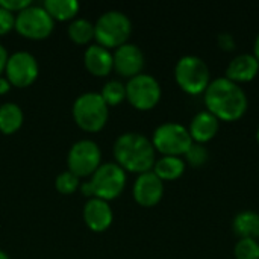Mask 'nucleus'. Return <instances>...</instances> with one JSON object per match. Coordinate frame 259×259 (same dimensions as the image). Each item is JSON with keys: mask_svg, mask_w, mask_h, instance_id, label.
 Returning <instances> with one entry per match:
<instances>
[{"mask_svg": "<svg viewBox=\"0 0 259 259\" xmlns=\"http://www.w3.org/2000/svg\"><path fill=\"white\" fill-rule=\"evenodd\" d=\"M203 100L206 109L219 120L225 121L241 118L249 106L246 90L226 76L211 79L206 90L203 91Z\"/></svg>", "mask_w": 259, "mask_h": 259, "instance_id": "nucleus-1", "label": "nucleus"}, {"mask_svg": "<svg viewBox=\"0 0 259 259\" xmlns=\"http://www.w3.org/2000/svg\"><path fill=\"white\" fill-rule=\"evenodd\" d=\"M114 156L123 170L138 175L150 171L156 161L152 140L138 132L120 135L114 143Z\"/></svg>", "mask_w": 259, "mask_h": 259, "instance_id": "nucleus-2", "label": "nucleus"}, {"mask_svg": "<svg viewBox=\"0 0 259 259\" xmlns=\"http://www.w3.org/2000/svg\"><path fill=\"white\" fill-rule=\"evenodd\" d=\"M178 85L188 94H200L211 82V71L206 61L197 55H184L175 65Z\"/></svg>", "mask_w": 259, "mask_h": 259, "instance_id": "nucleus-3", "label": "nucleus"}, {"mask_svg": "<svg viewBox=\"0 0 259 259\" xmlns=\"http://www.w3.org/2000/svg\"><path fill=\"white\" fill-rule=\"evenodd\" d=\"M132 32L131 18L121 11H108L102 14L94 24V38L105 49L126 44Z\"/></svg>", "mask_w": 259, "mask_h": 259, "instance_id": "nucleus-4", "label": "nucleus"}, {"mask_svg": "<svg viewBox=\"0 0 259 259\" xmlns=\"http://www.w3.org/2000/svg\"><path fill=\"white\" fill-rule=\"evenodd\" d=\"M73 117L80 129L87 132H99L108 121L109 109L100 94L85 93L74 100Z\"/></svg>", "mask_w": 259, "mask_h": 259, "instance_id": "nucleus-5", "label": "nucleus"}, {"mask_svg": "<svg viewBox=\"0 0 259 259\" xmlns=\"http://www.w3.org/2000/svg\"><path fill=\"white\" fill-rule=\"evenodd\" d=\"M152 143L155 150L162 155L182 156L193 144V138L185 124L179 121H165L155 129Z\"/></svg>", "mask_w": 259, "mask_h": 259, "instance_id": "nucleus-6", "label": "nucleus"}, {"mask_svg": "<svg viewBox=\"0 0 259 259\" xmlns=\"http://www.w3.org/2000/svg\"><path fill=\"white\" fill-rule=\"evenodd\" d=\"M93 196L105 202L112 200L121 194L126 185V171L114 162L100 165L90 181Z\"/></svg>", "mask_w": 259, "mask_h": 259, "instance_id": "nucleus-7", "label": "nucleus"}, {"mask_svg": "<svg viewBox=\"0 0 259 259\" xmlns=\"http://www.w3.org/2000/svg\"><path fill=\"white\" fill-rule=\"evenodd\" d=\"M161 85L149 73H140L126 83V99L132 106L141 111L152 109L161 99Z\"/></svg>", "mask_w": 259, "mask_h": 259, "instance_id": "nucleus-8", "label": "nucleus"}, {"mask_svg": "<svg viewBox=\"0 0 259 259\" xmlns=\"http://www.w3.org/2000/svg\"><path fill=\"white\" fill-rule=\"evenodd\" d=\"M53 18L41 6H29L18 12L15 29L20 35L29 39H44L53 30Z\"/></svg>", "mask_w": 259, "mask_h": 259, "instance_id": "nucleus-9", "label": "nucleus"}, {"mask_svg": "<svg viewBox=\"0 0 259 259\" xmlns=\"http://www.w3.org/2000/svg\"><path fill=\"white\" fill-rule=\"evenodd\" d=\"M102 152L99 146L91 140H80L68 152L67 164L68 171L77 178L90 176L100 167Z\"/></svg>", "mask_w": 259, "mask_h": 259, "instance_id": "nucleus-10", "label": "nucleus"}, {"mask_svg": "<svg viewBox=\"0 0 259 259\" xmlns=\"http://www.w3.org/2000/svg\"><path fill=\"white\" fill-rule=\"evenodd\" d=\"M5 71L11 85L17 88H26L38 77V62L33 55L27 52H17L8 58Z\"/></svg>", "mask_w": 259, "mask_h": 259, "instance_id": "nucleus-11", "label": "nucleus"}, {"mask_svg": "<svg viewBox=\"0 0 259 259\" xmlns=\"http://www.w3.org/2000/svg\"><path fill=\"white\" fill-rule=\"evenodd\" d=\"M164 196V181H161L153 170L138 175L134 184V199L138 205L150 208L161 202Z\"/></svg>", "mask_w": 259, "mask_h": 259, "instance_id": "nucleus-12", "label": "nucleus"}, {"mask_svg": "<svg viewBox=\"0 0 259 259\" xmlns=\"http://www.w3.org/2000/svg\"><path fill=\"white\" fill-rule=\"evenodd\" d=\"M112 58H114V68L117 70L118 74L124 77H134L143 73L144 53L137 44L126 42L117 47Z\"/></svg>", "mask_w": 259, "mask_h": 259, "instance_id": "nucleus-13", "label": "nucleus"}, {"mask_svg": "<svg viewBox=\"0 0 259 259\" xmlns=\"http://www.w3.org/2000/svg\"><path fill=\"white\" fill-rule=\"evenodd\" d=\"M112 209L108 202L93 197L87 202L83 208V220L87 226L94 232L106 231L112 223Z\"/></svg>", "mask_w": 259, "mask_h": 259, "instance_id": "nucleus-14", "label": "nucleus"}, {"mask_svg": "<svg viewBox=\"0 0 259 259\" xmlns=\"http://www.w3.org/2000/svg\"><path fill=\"white\" fill-rule=\"evenodd\" d=\"M259 71V62L253 53H238L226 67V77L240 83L252 80Z\"/></svg>", "mask_w": 259, "mask_h": 259, "instance_id": "nucleus-15", "label": "nucleus"}, {"mask_svg": "<svg viewBox=\"0 0 259 259\" xmlns=\"http://www.w3.org/2000/svg\"><path fill=\"white\" fill-rule=\"evenodd\" d=\"M219 127H220V120L214 114H211L208 109H203L194 114V117L190 121L188 131H190L193 141L205 144L215 137V134L219 132Z\"/></svg>", "mask_w": 259, "mask_h": 259, "instance_id": "nucleus-16", "label": "nucleus"}, {"mask_svg": "<svg viewBox=\"0 0 259 259\" xmlns=\"http://www.w3.org/2000/svg\"><path fill=\"white\" fill-rule=\"evenodd\" d=\"M85 67L87 70L93 74V76H108L111 73V70L114 68V58H112V53L96 44V46H91L87 49L85 52Z\"/></svg>", "mask_w": 259, "mask_h": 259, "instance_id": "nucleus-17", "label": "nucleus"}, {"mask_svg": "<svg viewBox=\"0 0 259 259\" xmlns=\"http://www.w3.org/2000/svg\"><path fill=\"white\" fill-rule=\"evenodd\" d=\"M232 229L240 238H259V212L253 209H243L235 214Z\"/></svg>", "mask_w": 259, "mask_h": 259, "instance_id": "nucleus-18", "label": "nucleus"}, {"mask_svg": "<svg viewBox=\"0 0 259 259\" xmlns=\"http://www.w3.org/2000/svg\"><path fill=\"white\" fill-rule=\"evenodd\" d=\"M185 167H187V162L182 156L162 155L159 159L155 161L153 173L161 181H175L184 175Z\"/></svg>", "mask_w": 259, "mask_h": 259, "instance_id": "nucleus-19", "label": "nucleus"}, {"mask_svg": "<svg viewBox=\"0 0 259 259\" xmlns=\"http://www.w3.org/2000/svg\"><path fill=\"white\" fill-rule=\"evenodd\" d=\"M23 124V111L15 103L0 105V131L5 135L15 134Z\"/></svg>", "mask_w": 259, "mask_h": 259, "instance_id": "nucleus-20", "label": "nucleus"}, {"mask_svg": "<svg viewBox=\"0 0 259 259\" xmlns=\"http://www.w3.org/2000/svg\"><path fill=\"white\" fill-rule=\"evenodd\" d=\"M52 18L70 20L79 11V3L76 0H46L42 6Z\"/></svg>", "mask_w": 259, "mask_h": 259, "instance_id": "nucleus-21", "label": "nucleus"}, {"mask_svg": "<svg viewBox=\"0 0 259 259\" xmlns=\"http://www.w3.org/2000/svg\"><path fill=\"white\" fill-rule=\"evenodd\" d=\"M68 36L77 44H85L94 38V24L85 18L74 20L68 26Z\"/></svg>", "mask_w": 259, "mask_h": 259, "instance_id": "nucleus-22", "label": "nucleus"}, {"mask_svg": "<svg viewBox=\"0 0 259 259\" xmlns=\"http://www.w3.org/2000/svg\"><path fill=\"white\" fill-rule=\"evenodd\" d=\"M100 96L108 106L118 105L126 99V85L118 80H109L108 83H105Z\"/></svg>", "mask_w": 259, "mask_h": 259, "instance_id": "nucleus-23", "label": "nucleus"}, {"mask_svg": "<svg viewBox=\"0 0 259 259\" xmlns=\"http://www.w3.org/2000/svg\"><path fill=\"white\" fill-rule=\"evenodd\" d=\"M235 259H259V241L255 238H240L234 246Z\"/></svg>", "mask_w": 259, "mask_h": 259, "instance_id": "nucleus-24", "label": "nucleus"}, {"mask_svg": "<svg viewBox=\"0 0 259 259\" xmlns=\"http://www.w3.org/2000/svg\"><path fill=\"white\" fill-rule=\"evenodd\" d=\"M209 158V150L203 143H196L193 141V144L190 146V149L185 152L184 159L185 162H188L193 167H200L203 165Z\"/></svg>", "mask_w": 259, "mask_h": 259, "instance_id": "nucleus-25", "label": "nucleus"}, {"mask_svg": "<svg viewBox=\"0 0 259 259\" xmlns=\"http://www.w3.org/2000/svg\"><path fill=\"white\" fill-rule=\"evenodd\" d=\"M55 187L61 194H73L80 187V184H79V178L74 176L71 171H64L58 175L55 181Z\"/></svg>", "mask_w": 259, "mask_h": 259, "instance_id": "nucleus-26", "label": "nucleus"}, {"mask_svg": "<svg viewBox=\"0 0 259 259\" xmlns=\"http://www.w3.org/2000/svg\"><path fill=\"white\" fill-rule=\"evenodd\" d=\"M12 27H15V18L12 12L0 6V35L8 33Z\"/></svg>", "mask_w": 259, "mask_h": 259, "instance_id": "nucleus-27", "label": "nucleus"}, {"mask_svg": "<svg viewBox=\"0 0 259 259\" xmlns=\"http://www.w3.org/2000/svg\"><path fill=\"white\" fill-rule=\"evenodd\" d=\"M0 6L9 12H20L30 6V0H0Z\"/></svg>", "mask_w": 259, "mask_h": 259, "instance_id": "nucleus-28", "label": "nucleus"}, {"mask_svg": "<svg viewBox=\"0 0 259 259\" xmlns=\"http://www.w3.org/2000/svg\"><path fill=\"white\" fill-rule=\"evenodd\" d=\"M219 44H220V47H223L226 50H232L235 47V39H234L232 33H229V32H220L219 33Z\"/></svg>", "mask_w": 259, "mask_h": 259, "instance_id": "nucleus-29", "label": "nucleus"}, {"mask_svg": "<svg viewBox=\"0 0 259 259\" xmlns=\"http://www.w3.org/2000/svg\"><path fill=\"white\" fill-rule=\"evenodd\" d=\"M8 53H6V49L0 44V77H2V73L3 70L6 68V62H8Z\"/></svg>", "mask_w": 259, "mask_h": 259, "instance_id": "nucleus-30", "label": "nucleus"}, {"mask_svg": "<svg viewBox=\"0 0 259 259\" xmlns=\"http://www.w3.org/2000/svg\"><path fill=\"white\" fill-rule=\"evenodd\" d=\"M80 191H82V194H83V196H87V197H94V196H93V190H91L90 182L82 184V185H80Z\"/></svg>", "mask_w": 259, "mask_h": 259, "instance_id": "nucleus-31", "label": "nucleus"}, {"mask_svg": "<svg viewBox=\"0 0 259 259\" xmlns=\"http://www.w3.org/2000/svg\"><path fill=\"white\" fill-rule=\"evenodd\" d=\"M9 88H11L9 80L5 79V77H0V94H6L9 91Z\"/></svg>", "mask_w": 259, "mask_h": 259, "instance_id": "nucleus-32", "label": "nucleus"}, {"mask_svg": "<svg viewBox=\"0 0 259 259\" xmlns=\"http://www.w3.org/2000/svg\"><path fill=\"white\" fill-rule=\"evenodd\" d=\"M253 55H255V58L258 59V62H259V32L256 33V36H255V42H253Z\"/></svg>", "mask_w": 259, "mask_h": 259, "instance_id": "nucleus-33", "label": "nucleus"}, {"mask_svg": "<svg viewBox=\"0 0 259 259\" xmlns=\"http://www.w3.org/2000/svg\"><path fill=\"white\" fill-rule=\"evenodd\" d=\"M0 259H11V258H9V256H8V255L3 252V250H0Z\"/></svg>", "mask_w": 259, "mask_h": 259, "instance_id": "nucleus-34", "label": "nucleus"}, {"mask_svg": "<svg viewBox=\"0 0 259 259\" xmlns=\"http://www.w3.org/2000/svg\"><path fill=\"white\" fill-rule=\"evenodd\" d=\"M256 140H258V143H259V127L256 129Z\"/></svg>", "mask_w": 259, "mask_h": 259, "instance_id": "nucleus-35", "label": "nucleus"}]
</instances>
